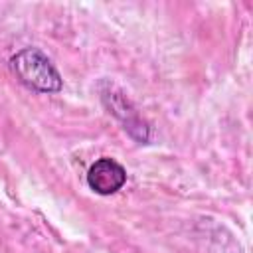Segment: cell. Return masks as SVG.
Returning a JSON list of instances; mask_svg holds the SVG:
<instances>
[{
  "instance_id": "6da1fadb",
  "label": "cell",
  "mask_w": 253,
  "mask_h": 253,
  "mask_svg": "<svg viewBox=\"0 0 253 253\" xmlns=\"http://www.w3.org/2000/svg\"><path fill=\"white\" fill-rule=\"evenodd\" d=\"M10 65H12V71L18 75V79L30 89H36L42 93L61 91V77L57 69L40 49L26 47L18 51L10 59Z\"/></svg>"
},
{
  "instance_id": "7a4b0ae2",
  "label": "cell",
  "mask_w": 253,
  "mask_h": 253,
  "mask_svg": "<svg viewBox=\"0 0 253 253\" xmlns=\"http://www.w3.org/2000/svg\"><path fill=\"white\" fill-rule=\"evenodd\" d=\"M126 182V172L125 168L115 162L113 158H101L95 164H91L87 172V184L93 192L101 196H111L119 192Z\"/></svg>"
}]
</instances>
